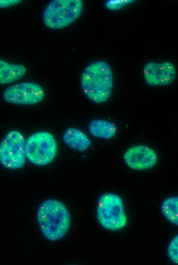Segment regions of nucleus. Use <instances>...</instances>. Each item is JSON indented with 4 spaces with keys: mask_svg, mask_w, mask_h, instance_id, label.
<instances>
[{
    "mask_svg": "<svg viewBox=\"0 0 178 265\" xmlns=\"http://www.w3.org/2000/svg\"><path fill=\"white\" fill-rule=\"evenodd\" d=\"M80 86L85 96L91 101L97 104L106 101L114 86L113 74L109 64L103 60L88 64L81 73Z\"/></svg>",
    "mask_w": 178,
    "mask_h": 265,
    "instance_id": "f257e3e1",
    "label": "nucleus"
},
{
    "mask_svg": "<svg viewBox=\"0 0 178 265\" xmlns=\"http://www.w3.org/2000/svg\"><path fill=\"white\" fill-rule=\"evenodd\" d=\"M36 218L39 228L46 238L55 242L63 238L71 225V216L61 201L48 199L39 205Z\"/></svg>",
    "mask_w": 178,
    "mask_h": 265,
    "instance_id": "f03ea898",
    "label": "nucleus"
},
{
    "mask_svg": "<svg viewBox=\"0 0 178 265\" xmlns=\"http://www.w3.org/2000/svg\"><path fill=\"white\" fill-rule=\"evenodd\" d=\"M96 216L100 225L110 231L121 230L127 222L123 199L114 193H105L99 197Z\"/></svg>",
    "mask_w": 178,
    "mask_h": 265,
    "instance_id": "7ed1b4c3",
    "label": "nucleus"
},
{
    "mask_svg": "<svg viewBox=\"0 0 178 265\" xmlns=\"http://www.w3.org/2000/svg\"><path fill=\"white\" fill-rule=\"evenodd\" d=\"M82 9L83 3L81 0H53L43 10V22L50 29H62L76 21Z\"/></svg>",
    "mask_w": 178,
    "mask_h": 265,
    "instance_id": "20e7f679",
    "label": "nucleus"
},
{
    "mask_svg": "<svg viewBox=\"0 0 178 265\" xmlns=\"http://www.w3.org/2000/svg\"><path fill=\"white\" fill-rule=\"evenodd\" d=\"M25 152L26 158L32 164L38 166L48 165L57 154V141L48 131L34 132L26 139Z\"/></svg>",
    "mask_w": 178,
    "mask_h": 265,
    "instance_id": "39448f33",
    "label": "nucleus"
},
{
    "mask_svg": "<svg viewBox=\"0 0 178 265\" xmlns=\"http://www.w3.org/2000/svg\"><path fill=\"white\" fill-rule=\"evenodd\" d=\"M24 135L18 130L9 131L0 142V164L10 170L22 168L26 156Z\"/></svg>",
    "mask_w": 178,
    "mask_h": 265,
    "instance_id": "423d86ee",
    "label": "nucleus"
},
{
    "mask_svg": "<svg viewBox=\"0 0 178 265\" xmlns=\"http://www.w3.org/2000/svg\"><path fill=\"white\" fill-rule=\"evenodd\" d=\"M43 88L39 84L25 82L11 85L3 93L4 99L7 102L17 105H33L39 103L44 98Z\"/></svg>",
    "mask_w": 178,
    "mask_h": 265,
    "instance_id": "0eeeda50",
    "label": "nucleus"
},
{
    "mask_svg": "<svg viewBox=\"0 0 178 265\" xmlns=\"http://www.w3.org/2000/svg\"><path fill=\"white\" fill-rule=\"evenodd\" d=\"M143 73L145 82L152 86L169 85L176 75L174 65L169 62H148L144 65Z\"/></svg>",
    "mask_w": 178,
    "mask_h": 265,
    "instance_id": "6e6552de",
    "label": "nucleus"
},
{
    "mask_svg": "<svg viewBox=\"0 0 178 265\" xmlns=\"http://www.w3.org/2000/svg\"><path fill=\"white\" fill-rule=\"evenodd\" d=\"M123 159L126 165L131 169L142 171L153 167L157 163L158 155L151 148L137 145L125 152Z\"/></svg>",
    "mask_w": 178,
    "mask_h": 265,
    "instance_id": "1a4fd4ad",
    "label": "nucleus"
},
{
    "mask_svg": "<svg viewBox=\"0 0 178 265\" xmlns=\"http://www.w3.org/2000/svg\"><path fill=\"white\" fill-rule=\"evenodd\" d=\"M62 140L70 148L79 152L88 149L92 142L88 136L79 129L67 128L62 135Z\"/></svg>",
    "mask_w": 178,
    "mask_h": 265,
    "instance_id": "9d476101",
    "label": "nucleus"
},
{
    "mask_svg": "<svg viewBox=\"0 0 178 265\" xmlns=\"http://www.w3.org/2000/svg\"><path fill=\"white\" fill-rule=\"evenodd\" d=\"M26 71V68L23 65L0 60V84L14 83L23 77Z\"/></svg>",
    "mask_w": 178,
    "mask_h": 265,
    "instance_id": "9b49d317",
    "label": "nucleus"
},
{
    "mask_svg": "<svg viewBox=\"0 0 178 265\" xmlns=\"http://www.w3.org/2000/svg\"><path fill=\"white\" fill-rule=\"evenodd\" d=\"M88 130L95 138L109 140L115 136L117 128L115 124L108 121L93 119L88 123Z\"/></svg>",
    "mask_w": 178,
    "mask_h": 265,
    "instance_id": "f8f14e48",
    "label": "nucleus"
},
{
    "mask_svg": "<svg viewBox=\"0 0 178 265\" xmlns=\"http://www.w3.org/2000/svg\"><path fill=\"white\" fill-rule=\"evenodd\" d=\"M161 212L169 222L177 226L178 225V198L172 196L167 198L161 205Z\"/></svg>",
    "mask_w": 178,
    "mask_h": 265,
    "instance_id": "ddd939ff",
    "label": "nucleus"
},
{
    "mask_svg": "<svg viewBox=\"0 0 178 265\" xmlns=\"http://www.w3.org/2000/svg\"><path fill=\"white\" fill-rule=\"evenodd\" d=\"M167 255L171 262L178 263V235H175L169 242L167 248Z\"/></svg>",
    "mask_w": 178,
    "mask_h": 265,
    "instance_id": "4468645a",
    "label": "nucleus"
},
{
    "mask_svg": "<svg viewBox=\"0 0 178 265\" xmlns=\"http://www.w3.org/2000/svg\"><path fill=\"white\" fill-rule=\"evenodd\" d=\"M134 0H109L105 3V7L110 10H119L134 2Z\"/></svg>",
    "mask_w": 178,
    "mask_h": 265,
    "instance_id": "2eb2a0df",
    "label": "nucleus"
},
{
    "mask_svg": "<svg viewBox=\"0 0 178 265\" xmlns=\"http://www.w3.org/2000/svg\"><path fill=\"white\" fill-rule=\"evenodd\" d=\"M19 0H0V8H7L14 6L20 3Z\"/></svg>",
    "mask_w": 178,
    "mask_h": 265,
    "instance_id": "dca6fc26",
    "label": "nucleus"
}]
</instances>
